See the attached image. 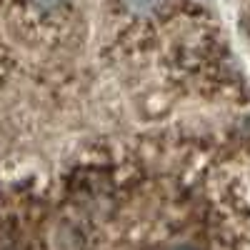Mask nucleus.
Returning a JSON list of instances; mask_svg holds the SVG:
<instances>
[{"label":"nucleus","mask_w":250,"mask_h":250,"mask_svg":"<svg viewBox=\"0 0 250 250\" xmlns=\"http://www.w3.org/2000/svg\"><path fill=\"white\" fill-rule=\"evenodd\" d=\"M240 25H243V35H245V45H248V50H250V0H245V3H243Z\"/></svg>","instance_id":"obj_2"},{"label":"nucleus","mask_w":250,"mask_h":250,"mask_svg":"<svg viewBox=\"0 0 250 250\" xmlns=\"http://www.w3.org/2000/svg\"><path fill=\"white\" fill-rule=\"evenodd\" d=\"M0 250H250V73L200 0H0Z\"/></svg>","instance_id":"obj_1"}]
</instances>
